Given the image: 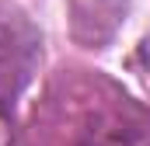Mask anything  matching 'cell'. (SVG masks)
Here are the masks:
<instances>
[{
    "label": "cell",
    "instance_id": "obj_2",
    "mask_svg": "<svg viewBox=\"0 0 150 146\" xmlns=\"http://www.w3.org/2000/svg\"><path fill=\"white\" fill-rule=\"evenodd\" d=\"M136 59L143 63V70H150V32L143 35V42H140V52H136Z\"/></svg>",
    "mask_w": 150,
    "mask_h": 146
},
{
    "label": "cell",
    "instance_id": "obj_1",
    "mask_svg": "<svg viewBox=\"0 0 150 146\" xmlns=\"http://www.w3.org/2000/svg\"><path fill=\"white\" fill-rule=\"evenodd\" d=\"M35 59L38 35L32 32V25L14 11H0V105L18 98L35 70Z\"/></svg>",
    "mask_w": 150,
    "mask_h": 146
}]
</instances>
